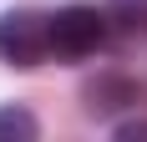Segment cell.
Listing matches in <instances>:
<instances>
[{
    "label": "cell",
    "mask_w": 147,
    "mask_h": 142,
    "mask_svg": "<svg viewBox=\"0 0 147 142\" xmlns=\"http://www.w3.org/2000/svg\"><path fill=\"white\" fill-rule=\"evenodd\" d=\"M46 56H51V15L30 10V5L0 15V61L5 66L30 71V66H41Z\"/></svg>",
    "instance_id": "cell-1"
},
{
    "label": "cell",
    "mask_w": 147,
    "mask_h": 142,
    "mask_svg": "<svg viewBox=\"0 0 147 142\" xmlns=\"http://www.w3.org/2000/svg\"><path fill=\"white\" fill-rule=\"evenodd\" d=\"M112 15L122 26H147V0H112Z\"/></svg>",
    "instance_id": "cell-5"
},
{
    "label": "cell",
    "mask_w": 147,
    "mask_h": 142,
    "mask_svg": "<svg viewBox=\"0 0 147 142\" xmlns=\"http://www.w3.org/2000/svg\"><path fill=\"white\" fill-rule=\"evenodd\" d=\"M36 137H41L36 112L20 107V101H5L0 107V142H36Z\"/></svg>",
    "instance_id": "cell-4"
},
{
    "label": "cell",
    "mask_w": 147,
    "mask_h": 142,
    "mask_svg": "<svg viewBox=\"0 0 147 142\" xmlns=\"http://www.w3.org/2000/svg\"><path fill=\"white\" fill-rule=\"evenodd\" d=\"M81 97H86L91 117H107V112H122V107H137V81L117 76V71H102L96 81L81 86Z\"/></svg>",
    "instance_id": "cell-3"
},
{
    "label": "cell",
    "mask_w": 147,
    "mask_h": 142,
    "mask_svg": "<svg viewBox=\"0 0 147 142\" xmlns=\"http://www.w3.org/2000/svg\"><path fill=\"white\" fill-rule=\"evenodd\" d=\"M112 132H117V142H142L147 137V117H127V122H117Z\"/></svg>",
    "instance_id": "cell-6"
},
{
    "label": "cell",
    "mask_w": 147,
    "mask_h": 142,
    "mask_svg": "<svg viewBox=\"0 0 147 142\" xmlns=\"http://www.w3.org/2000/svg\"><path fill=\"white\" fill-rule=\"evenodd\" d=\"M102 41H107V15L96 10V5H61V10L51 15V51H56V56L81 61Z\"/></svg>",
    "instance_id": "cell-2"
}]
</instances>
